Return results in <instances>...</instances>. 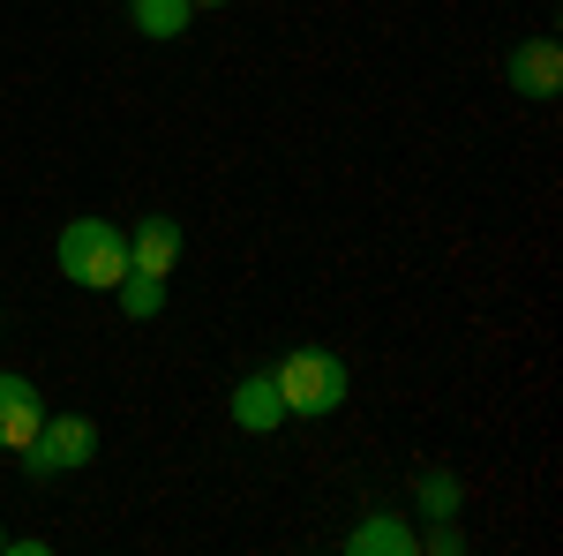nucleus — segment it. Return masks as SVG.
<instances>
[{
    "instance_id": "1a4fd4ad",
    "label": "nucleus",
    "mask_w": 563,
    "mask_h": 556,
    "mask_svg": "<svg viewBox=\"0 0 563 556\" xmlns=\"http://www.w3.org/2000/svg\"><path fill=\"white\" fill-rule=\"evenodd\" d=\"M113 301H121V316H129V324H151V316L166 308V279H151V271H129V279L113 286Z\"/></svg>"
},
{
    "instance_id": "f8f14e48",
    "label": "nucleus",
    "mask_w": 563,
    "mask_h": 556,
    "mask_svg": "<svg viewBox=\"0 0 563 556\" xmlns=\"http://www.w3.org/2000/svg\"><path fill=\"white\" fill-rule=\"evenodd\" d=\"M188 8H225V0H188Z\"/></svg>"
},
{
    "instance_id": "423d86ee",
    "label": "nucleus",
    "mask_w": 563,
    "mask_h": 556,
    "mask_svg": "<svg viewBox=\"0 0 563 556\" xmlns=\"http://www.w3.org/2000/svg\"><path fill=\"white\" fill-rule=\"evenodd\" d=\"M286 422V399H278V377L256 369V377H241L233 384V428H249V436H271V428Z\"/></svg>"
},
{
    "instance_id": "6e6552de",
    "label": "nucleus",
    "mask_w": 563,
    "mask_h": 556,
    "mask_svg": "<svg viewBox=\"0 0 563 556\" xmlns=\"http://www.w3.org/2000/svg\"><path fill=\"white\" fill-rule=\"evenodd\" d=\"M406 549H421V542H413V526L398 512H376L346 534V556H406Z\"/></svg>"
},
{
    "instance_id": "39448f33",
    "label": "nucleus",
    "mask_w": 563,
    "mask_h": 556,
    "mask_svg": "<svg viewBox=\"0 0 563 556\" xmlns=\"http://www.w3.org/2000/svg\"><path fill=\"white\" fill-rule=\"evenodd\" d=\"M180 263V218H166V211H151L143 226L129 233V271H151V279H166Z\"/></svg>"
},
{
    "instance_id": "f257e3e1",
    "label": "nucleus",
    "mask_w": 563,
    "mask_h": 556,
    "mask_svg": "<svg viewBox=\"0 0 563 556\" xmlns=\"http://www.w3.org/2000/svg\"><path fill=\"white\" fill-rule=\"evenodd\" d=\"M53 263H60V279H68V286L113 294V286L129 279V233H121L113 218H76V226L60 233Z\"/></svg>"
},
{
    "instance_id": "0eeeda50",
    "label": "nucleus",
    "mask_w": 563,
    "mask_h": 556,
    "mask_svg": "<svg viewBox=\"0 0 563 556\" xmlns=\"http://www.w3.org/2000/svg\"><path fill=\"white\" fill-rule=\"evenodd\" d=\"M45 406H38V384H23V377H0V451H23L31 436H38Z\"/></svg>"
},
{
    "instance_id": "9d476101",
    "label": "nucleus",
    "mask_w": 563,
    "mask_h": 556,
    "mask_svg": "<svg viewBox=\"0 0 563 556\" xmlns=\"http://www.w3.org/2000/svg\"><path fill=\"white\" fill-rule=\"evenodd\" d=\"M129 15H135L143 39H180L196 8H188V0H129Z\"/></svg>"
},
{
    "instance_id": "ddd939ff",
    "label": "nucleus",
    "mask_w": 563,
    "mask_h": 556,
    "mask_svg": "<svg viewBox=\"0 0 563 556\" xmlns=\"http://www.w3.org/2000/svg\"><path fill=\"white\" fill-rule=\"evenodd\" d=\"M0 542H8V534H0Z\"/></svg>"
},
{
    "instance_id": "20e7f679",
    "label": "nucleus",
    "mask_w": 563,
    "mask_h": 556,
    "mask_svg": "<svg viewBox=\"0 0 563 556\" xmlns=\"http://www.w3.org/2000/svg\"><path fill=\"white\" fill-rule=\"evenodd\" d=\"M504 76H511V90H526V98H556V90H563V45H556V39L511 45Z\"/></svg>"
},
{
    "instance_id": "7ed1b4c3",
    "label": "nucleus",
    "mask_w": 563,
    "mask_h": 556,
    "mask_svg": "<svg viewBox=\"0 0 563 556\" xmlns=\"http://www.w3.org/2000/svg\"><path fill=\"white\" fill-rule=\"evenodd\" d=\"M15 459H23V473H31V481L76 473V467H90V459H98V428H90L84 414H45L38 436H31Z\"/></svg>"
},
{
    "instance_id": "f03ea898",
    "label": "nucleus",
    "mask_w": 563,
    "mask_h": 556,
    "mask_svg": "<svg viewBox=\"0 0 563 556\" xmlns=\"http://www.w3.org/2000/svg\"><path fill=\"white\" fill-rule=\"evenodd\" d=\"M271 377H278V399H286V422H323L346 399V361L331 346H294Z\"/></svg>"
},
{
    "instance_id": "9b49d317",
    "label": "nucleus",
    "mask_w": 563,
    "mask_h": 556,
    "mask_svg": "<svg viewBox=\"0 0 563 556\" xmlns=\"http://www.w3.org/2000/svg\"><path fill=\"white\" fill-rule=\"evenodd\" d=\"M421 512H435V519L459 512V481H451V473H429V481H421Z\"/></svg>"
}]
</instances>
